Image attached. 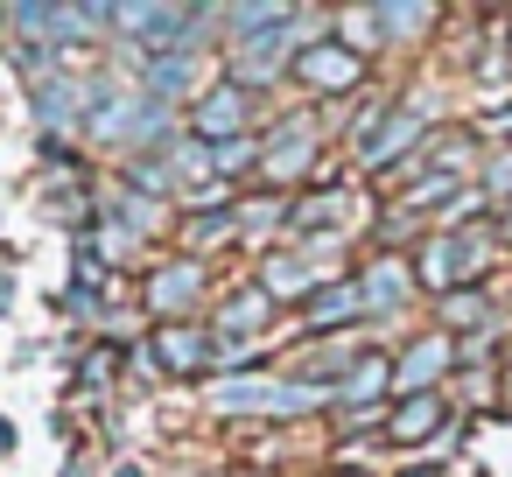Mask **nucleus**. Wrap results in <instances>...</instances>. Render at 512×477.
I'll list each match as a JSON object with an SVG mask.
<instances>
[{
	"label": "nucleus",
	"mask_w": 512,
	"mask_h": 477,
	"mask_svg": "<svg viewBox=\"0 0 512 477\" xmlns=\"http://www.w3.org/2000/svg\"><path fill=\"white\" fill-rule=\"evenodd\" d=\"M78 106H85V85H71V78H50V85L36 92L43 127H71V120H78Z\"/></svg>",
	"instance_id": "obj_10"
},
{
	"label": "nucleus",
	"mask_w": 512,
	"mask_h": 477,
	"mask_svg": "<svg viewBox=\"0 0 512 477\" xmlns=\"http://www.w3.org/2000/svg\"><path fill=\"white\" fill-rule=\"evenodd\" d=\"M358 316H365V288L358 281H330V288L309 295V330H344Z\"/></svg>",
	"instance_id": "obj_3"
},
{
	"label": "nucleus",
	"mask_w": 512,
	"mask_h": 477,
	"mask_svg": "<svg viewBox=\"0 0 512 477\" xmlns=\"http://www.w3.org/2000/svg\"><path fill=\"white\" fill-rule=\"evenodd\" d=\"M113 477H141V470H134V463H120V470H113Z\"/></svg>",
	"instance_id": "obj_24"
},
{
	"label": "nucleus",
	"mask_w": 512,
	"mask_h": 477,
	"mask_svg": "<svg viewBox=\"0 0 512 477\" xmlns=\"http://www.w3.org/2000/svg\"><path fill=\"white\" fill-rule=\"evenodd\" d=\"M323 393L316 386H218L211 393V407H267V414H295V407H316Z\"/></svg>",
	"instance_id": "obj_2"
},
{
	"label": "nucleus",
	"mask_w": 512,
	"mask_h": 477,
	"mask_svg": "<svg viewBox=\"0 0 512 477\" xmlns=\"http://www.w3.org/2000/svg\"><path fill=\"white\" fill-rule=\"evenodd\" d=\"M302 162H309V141H302V134H295V141L281 134L274 155H267V176H288V169H302Z\"/></svg>",
	"instance_id": "obj_15"
},
{
	"label": "nucleus",
	"mask_w": 512,
	"mask_h": 477,
	"mask_svg": "<svg viewBox=\"0 0 512 477\" xmlns=\"http://www.w3.org/2000/svg\"><path fill=\"white\" fill-rule=\"evenodd\" d=\"M155 358H162L169 372H197V365L211 358V344H204V330H162V337H155Z\"/></svg>",
	"instance_id": "obj_8"
},
{
	"label": "nucleus",
	"mask_w": 512,
	"mask_h": 477,
	"mask_svg": "<svg viewBox=\"0 0 512 477\" xmlns=\"http://www.w3.org/2000/svg\"><path fill=\"white\" fill-rule=\"evenodd\" d=\"M449 323H463V330H470V323H484V295H477V288L449 295Z\"/></svg>",
	"instance_id": "obj_18"
},
{
	"label": "nucleus",
	"mask_w": 512,
	"mask_h": 477,
	"mask_svg": "<svg viewBox=\"0 0 512 477\" xmlns=\"http://www.w3.org/2000/svg\"><path fill=\"white\" fill-rule=\"evenodd\" d=\"M246 120V92L239 85H218L211 99H204V113H197V134H211V141H232V127Z\"/></svg>",
	"instance_id": "obj_5"
},
{
	"label": "nucleus",
	"mask_w": 512,
	"mask_h": 477,
	"mask_svg": "<svg viewBox=\"0 0 512 477\" xmlns=\"http://www.w3.org/2000/svg\"><path fill=\"white\" fill-rule=\"evenodd\" d=\"M288 71H295V85H309V92H351V85L365 78V64H358L344 43H302Z\"/></svg>",
	"instance_id": "obj_1"
},
{
	"label": "nucleus",
	"mask_w": 512,
	"mask_h": 477,
	"mask_svg": "<svg viewBox=\"0 0 512 477\" xmlns=\"http://www.w3.org/2000/svg\"><path fill=\"white\" fill-rule=\"evenodd\" d=\"M379 386H386V365H379V358H365V365H358V379L344 386V400H365V393H379Z\"/></svg>",
	"instance_id": "obj_19"
},
{
	"label": "nucleus",
	"mask_w": 512,
	"mask_h": 477,
	"mask_svg": "<svg viewBox=\"0 0 512 477\" xmlns=\"http://www.w3.org/2000/svg\"><path fill=\"white\" fill-rule=\"evenodd\" d=\"M218 232H232V211H211V218H197V225H190V239H197V246H204V239H218Z\"/></svg>",
	"instance_id": "obj_21"
},
{
	"label": "nucleus",
	"mask_w": 512,
	"mask_h": 477,
	"mask_svg": "<svg viewBox=\"0 0 512 477\" xmlns=\"http://www.w3.org/2000/svg\"><path fill=\"white\" fill-rule=\"evenodd\" d=\"M246 162H253V141H239V134H232V141H218V155H211V169H225V176H232V169H246Z\"/></svg>",
	"instance_id": "obj_17"
},
{
	"label": "nucleus",
	"mask_w": 512,
	"mask_h": 477,
	"mask_svg": "<svg viewBox=\"0 0 512 477\" xmlns=\"http://www.w3.org/2000/svg\"><path fill=\"white\" fill-rule=\"evenodd\" d=\"M8 449H15V428H8V421H0V456H8Z\"/></svg>",
	"instance_id": "obj_23"
},
{
	"label": "nucleus",
	"mask_w": 512,
	"mask_h": 477,
	"mask_svg": "<svg viewBox=\"0 0 512 477\" xmlns=\"http://www.w3.org/2000/svg\"><path fill=\"white\" fill-rule=\"evenodd\" d=\"M372 22H379V29H421L428 8H372Z\"/></svg>",
	"instance_id": "obj_20"
},
{
	"label": "nucleus",
	"mask_w": 512,
	"mask_h": 477,
	"mask_svg": "<svg viewBox=\"0 0 512 477\" xmlns=\"http://www.w3.org/2000/svg\"><path fill=\"white\" fill-rule=\"evenodd\" d=\"M414 134H421V120H414V113H407V120H386V134H379V141L365 148V162H372V169H379V162H393V155H400V148H407Z\"/></svg>",
	"instance_id": "obj_13"
},
{
	"label": "nucleus",
	"mask_w": 512,
	"mask_h": 477,
	"mask_svg": "<svg viewBox=\"0 0 512 477\" xmlns=\"http://www.w3.org/2000/svg\"><path fill=\"white\" fill-rule=\"evenodd\" d=\"M491 190H512V155H505V162L491 169Z\"/></svg>",
	"instance_id": "obj_22"
},
{
	"label": "nucleus",
	"mask_w": 512,
	"mask_h": 477,
	"mask_svg": "<svg viewBox=\"0 0 512 477\" xmlns=\"http://www.w3.org/2000/svg\"><path fill=\"white\" fill-rule=\"evenodd\" d=\"M470 267H477V260H470L463 239H428V246H421V281L442 288V295H456V274H470Z\"/></svg>",
	"instance_id": "obj_4"
},
{
	"label": "nucleus",
	"mask_w": 512,
	"mask_h": 477,
	"mask_svg": "<svg viewBox=\"0 0 512 477\" xmlns=\"http://www.w3.org/2000/svg\"><path fill=\"white\" fill-rule=\"evenodd\" d=\"M407 295V267L400 260H379L372 274H365V309H393Z\"/></svg>",
	"instance_id": "obj_12"
},
{
	"label": "nucleus",
	"mask_w": 512,
	"mask_h": 477,
	"mask_svg": "<svg viewBox=\"0 0 512 477\" xmlns=\"http://www.w3.org/2000/svg\"><path fill=\"white\" fill-rule=\"evenodd\" d=\"M442 365H449V337H421V344L400 358V386H414V393H421V386H428Z\"/></svg>",
	"instance_id": "obj_11"
},
{
	"label": "nucleus",
	"mask_w": 512,
	"mask_h": 477,
	"mask_svg": "<svg viewBox=\"0 0 512 477\" xmlns=\"http://www.w3.org/2000/svg\"><path fill=\"white\" fill-rule=\"evenodd\" d=\"M302 267H288V260H267V295H302Z\"/></svg>",
	"instance_id": "obj_16"
},
{
	"label": "nucleus",
	"mask_w": 512,
	"mask_h": 477,
	"mask_svg": "<svg viewBox=\"0 0 512 477\" xmlns=\"http://www.w3.org/2000/svg\"><path fill=\"white\" fill-rule=\"evenodd\" d=\"M197 288H204V274H197V267L183 260V267H162V274L148 281V302H155V309L169 316V309H183V302H197Z\"/></svg>",
	"instance_id": "obj_6"
},
{
	"label": "nucleus",
	"mask_w": 512,
	"mask_h": 477,
	"mask_svg": "<svg viewBox=\"0 0 512 477\" xmlns=\"http://www.w3.org/2000/svg\"><path fill=\"white\" fill-rule=\"evenodd\" d=\"M435 421H442V400H435V393H407V400L393 407V435H400V442H428Z\"/></svg>",
	"instance_id": "obj_7"
},
{
	"label": "nucleus",
	"mask_w": 512,
	"mask_h": 477,
	"mask_svg": "<svg viewBox=\"0 0 512 477\" xmlns=\"http://www.w3.org/2000/svg\"><path fill=\"white\" fill-rule=\"evenodd\" d=\"M267 323V288H246L239 302H225V330H260Z\"/></svg>",
	"instance_id": "obj_14"
},
{
	"label": "nucleus",
	"mask_w": 512,
	"mask_h": 477,
	"mask_svg": "<svg viewBox=\"0 0 512 477\" xmlns=\"http://www.w3.org/2000/svg\"><path fill=\"white\" fill-rule=\"evenodd\" d=\"M190 85H197V64H190V57H155V64H148V99H155V106H162V99H183Z\"/></svg>",
	"instance_id": "obj_9"
}]
</instances>
